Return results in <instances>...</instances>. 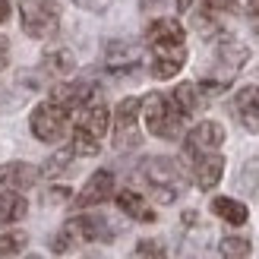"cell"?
Wrapping results in <instances>:
<instances>
[{
	"label": "cell",
	"instance_id": "27",
	"mask_svg": "<svg viewBox=\"0 0 259 259\" xmlns=\"http://www.w3.org/2000/svg\"><path fill=\"white\" fill-rule=\"evenodd\" d=\"M240 187L247 190V193H259V158H253V161L243 164V171H240Z\"/></svg>",
	"mask_w": 259,
	"mask_h": 259
},
{
	"label": "cell",
	"instance_id": "5",
	"mask_svg": "<svg viewBox=\"0 0 259 259\" xmlns=\"http://www.w3.org/2000/svg\"><path fill=\"white\" fill-rule=\"evenodd\" d=\"M139 111L142 101L139 98H123L117 111H114V146L117 149H136L142 136H139Z\"/></svg>",
	"mask_w": 259,
	"mask_h": 259
},
{
	"label": "cell",
	"instance_id": "25",
	"mask_svg": "<svg viewBox=\"0 0 259 259\" xmlns=\"http://www.w3.org/2000/svg\"><path fill=\"white\" fill-rule=\"evenodd\" d=\"M70 161H73V152H70V149H63V152H57V155H51L41 174H45V177H57V174H63V171L70 167Z\"/></svg>",
	"mask_w": 259,
	"mask_h": 259
},
{
	"label": "cell",
	"instance_id": "31",
	"mask_svg": "<svg viewBox=\"0 0 259 259\" xmlns=\"http://www.w3.org/2000/svg\"><path fill=\"white\" fill-rule=\"evenodd\" d=\"M48 199H51V202H63V199H70V190H67V187H57V190L48 193Z\"/></svg>",
	"mask_w": 259,
	"mask_h": 259
},
{
	"label": "cell",
	"instance_id": "24",
	"mask_svg": "<svg viewBox=\"0 0 259 259\" xmlns=\"http://www.w3.org/2000/svg\"><path fill=\"white\" fill-rule=\"evenodd\" d=\"M218 250H222L225 259H243L250 253V240L247 237H225L222 243H218Z\"/></svg>",
	"mask_w": 259,
	"mask_h": 259
},
{
	"label": "cell",
	"instance_id": "35",
	"mask_svg": "<svg viewBox=\"0 0 259 259\" xmlns=\"http://www.w3.org/2000/svg\"><path fill=\"white\" fill-rule=\"evenodd\" d=\"M190 4H193V0H177V10L184 13V10H190Z\"/></svg>",
	"mask_w": 259,
	"mask_h": 259
},
{
	"label": "cell",
	"instance_id": "33",
	"mask_svg": "<svg viewBox=\"0 0 259 259\" xmlns=\"http://www.w3.org/2000/svg\"><path fill=\"white\" fill-rule=\"evenodd\" d=\"M247 7H250L253 16H259V0H247Z\"/></svg>",
	"mask_w": 259,
	"mask_h": 259
},
{
	"label": "cell",
	"instance_id": "32",
	"mask_svg": "<svg viewBox=\"0 0 259 259\" xmlns=\"http://www.w3.org/2000/svg\"><path fill=\"white\" fill-rule=\"evenodd\" d=\"M10 19V0H0V22Z\"/></svg>",
	"mask_w": 259,
	"mask_h": 259
},
{
	"label": "cell",
	"instance_id": "36",
	"mask_svg": "<svg viewBox=\"0 0 259 259\" xmlns=\"http://www.w3.org/2000/svg\"><path fill=\"white\" fill-rule=\"evenodd\" d=\"M89 259H105V256H89Z\"/></svg>",
	"mask_w": 259,
	"mask_h": 259
},
{
	"label": "cell",
	"instance_id": "18",
	"mask_svg": "<svg viewBox=\"0 0 259 259\" xmlns=\"http://www.w3.org/2000/svg\"><path fill=\"white\" fill-rule=\"evenodd\" d=\"M25 212H29V202L22 199L19 190H4L0 193V225L19 222V218H25Z\"/></svg>",
	"mask_w": 259,
	"mask_h": 259
},
{
	"label": "cell",
	"instance_id": "17",
	"mask_svg": "<svg viewBox=\"0 0 259 259\" xmlns=\"http://www.w3.org/2000/svg\"><path fill=\"white\" fill-rule=\"evenodd\" d=\"M117 205H120L123 215L136 218V222H155V212L149 209V202L142 199L136 190H120L117 193Z\"/></svg>",
	"mask_w": 259,
	"mask_h": 259
},
{
	"label": "cell",
	"instance_id": "9",
	"mask_svg": "<svg viewBox=\"0 0 259 259\" xmlns=\"http://www.w3.org/2000/svg\"><path fill=\"white\" fill-rule=\"evenodd\" d=\"M187 63V48L184 45H155L152 48V76L155 79H171L174 73Z\"/></svg>",
	"mask_w": 259,
	"mask_h": 259
},
{
	"label": "cell",
	"instance_id": "13",
	"mask_svg": "<svg viewBox=\"0 0 259 259\" xmlns=\"http://www.w3.org/2000/svg\"><path fill=\"white\" fill-rule=\"evenodd\" d=\"M234 114L250 133H259V85H243L240 89L237 98H234Z\"/></svg>",
	"mask_w": 259,
	"mask_h": 259
},
{
	"label": "cell",
	"instance_id": "22",
	"mask_svg": "<svg viewBox=\"0 0 259 259\" xmlns=\"http://www.w3.org/2000/svg\"><path fill=\"white\" fill-rule=\"evenodd\" d=\"M45 70L54 73V76H67V73L76 70V57L70 54L67 48H54V51L45 54Z\"/></svg>",
	"mask_w": 259,
	"mask_h": 259
},
{
	"label": "cell",
	"instance_id": "20",
	"mask_svg": "<svg viewBox=\"0 0 259 259\" xmlns=\"http://www.w3.org/2000/svg\"><path fill=\"white\" fill-rule=\"evenodd\" d=\"M108 123H111V114H108L105 105H92V108L85 105V114H82V120H79V126L85 130V133H92L95 139H101V136L108 133Z\"/></svg>",
	"mask_w": 259,
	"mask_h": 259
},
{
	"label": "cell",
	"instance_id": "16",
	"mask_svg": "<svg viewBox=\"0 0 259 259\" xmlns=\"http://www.w3.org/2000/svg\"><path fill=\"white\" fill-rule=\"evenodd\" d=\"M171 101H174V108L184 114V117H187V114H196V111H202V108H205L202 89H199V85H193V82H180V85L174 89Z\"/></svg>",
	"mask_w": 259,
	"mask_h": 259
},
{
	"label": "cell",
	"instance_id": "2",
	"mask_svg": "<svg viewBox=\"0 0 259 259\" xmlns=\"http://www.w3.org/2000/svg\"><path fill=\"white\" fill-rule=\"evenodd\" d=\"M142 111H146V126H149L152 136H158V139H177V136H180L184 114L174 108L171 98L152 92L146 101H142Z\"/></svg>",
	"mask_w": 259,
	"mask_h": 259
},
{
	"label": "cell",
	"instance_id": "8",
	"mask_svg": "<svg viewBox=\"0 0 259 259\" xmlns=\"http://www.w3.org/2000/svg\"><path fill=\"white\" fill-rule=\"evenodd\" d=\"M222 142H225V126L215 123V120H202V123L193 126L190 136H187V155L199 158L205 152H215Z\"/></svg>",
	"mask_w": 259,
	"mask_h": 259
},
{
	"label": "cell",
	"instance_id": "30",
	"mask_svg": "<svg viewBox=\"0 0 259 259\" xmlns=\"http://www.w3.org/2000/svg\"><path fill=\"white\" fill-rule=\"evenodd\" d=\"M7 63H10V38L0 35V70H7Z\"/></svg>",
	"mask_w": 259,
	"mask_h": 259
},
{
	"label": "cell",
	"instance_id": "12",
	"mask_svg": "<svg viewBox=\"0 0 259 259\" xmlns=\"http://www.w3.org/2000/svg\"><path fill=\"white\" fill-rule=\"evenodd\" d=\"M92 95H95V85L92 82H63V85L54 89L51 101L60 105L63 111H73V108H85L89 101H92Z\"/></svg>",
	"mask_w": 259,
	"mask_h": 259
},
{
	"label": "cell",
	"instance_id": "26",
	"mask_svg": "<svg viewBox=\"0 0 259 259\" xmlns=\"http://www.w3.org/2000/svg\"><path fill=\"white\" fill-rule=\"evenodd\" d=\"M133 259H167V253L158 240H139L133 250Z\"/></svg>",
	"mask_w": 259,
	"mask_h": 259
},
{
	"label": "cell",
	"instance_id": "1",
	"mask_svg": "<svg viewBox=\"0 0 259 259\" xmlns=\"http://www.w3.org/2000/svg\"><path fill=\"white\" fill-rule=\"evenodd\" d=\"M114 237V228L105 215H76L70 218L67 225H63L54 240H51V247L57 253H70L76 250L79 243H89V240H111Z\"/></svg>",
	"mask_w": 259,
	"mask_h": 259
},
{
	"label": "cell",
	"instance_id": "23",
	"mask_svg": "<svg viewBox=\"0 0 259 259\" xmlns=\"http://www.w3.org/2000/svg\"><path fill=\"white\" fill-rule=\"evenodd\" d=\"M70 152L73 155H98V139L92 133H85L82 126H76V133H73V142H70Z\"/></svg>",
	"mask_w": 259,
	"mask_h": 259
},
{
	"label": "cell",
	"instance_id": "6",
	"mask_svg": "<svg viewBox=\"0 0 259 259\" xmlns=\"http://www.w3.org/2000/svg\"><path fill=\"white\" fill-rule=\"evenodd\" d=\"M32 133L35 139L41 142H57L63 136V130H67V111H63L60 105H54V101H45V105H38L32 111Z\"/></svg>",
	"mask_w": 259,
	"mask_h": 259
},
{
	"label": "cell",
	"instance_id": "14",
	"mask_svg": "<svg viewBox=\"0 0 259 259\" xmlns=\"http://www.w3.org/2000/svg\"><path fill=\"white\" fill-rule=\"evenodd\" d=\"M193 174H196V187L199 190H212V187H218V180L225 174V158L218 152H205V155H199Z\"/></svg>",
	"mask_w": 259,
	"mask_h": 259
},
{
	"label": "cell",
	"instance_id": "7",
	"mask_svg": "<svg viewBox=\"0 0 259 259\" xmlns=\"http://www.w3.org/2000/svg\"><path fill=\"white\" fill-rule=\"evenodd\" d=\"M139 63H142V48L133 41H111L105 48V67L114 76L133 73V70H139Z\"/></svg>",
	"mask_w": 259,
	"mask_h": 259
},
{
	"label": "cell",
	"instance_id": "15",
	"mask_svg": "<svg viewBox=\"0 0 259 259\" xmlns=\"http://www.w3.org/2000/svg\"><path fill=\"white\" fill-rule=\"evenodd\" d=\"M149 48L155 45H184V25H180L177 19H155L149 25Z\"/></svg>",
	"mask_w": 259,
	"mask_h": 259
},
{
	"label": "cell",
	"instance_id": "11",
	"mask_svg": "<svg viewBox=\"0 0 259 259\" xmlns=\"http://www.w3.org/2000/svg\"><path fill=\"white\" fill-rule=\"evenodd\" d=\"M38 171L35 164H25V161H10L0 167V190H29L38 184Z\"/></svg>",
	"mask_w": 259,
	"mask_h": 259
},
{
	"label": "cell",
	"instance_id": "28",
	"mask_svg": "<svg viewBox=\"0 0 259 259\" xmlns=\"http://www.w3.org/2000/svg\"><path fill=\"white\" fill-rule=\"evenodd\" d=\"M25 240H29V237H25L22 231L4 234V237H0V259H4V256H13L16 250H22V247H25Z\"/></svg>",
	"mask_w": 259,
	"mask_h": 259
},
{
	"label": "cell",
	"instance_id": "3",
	"mask_svg": "<svg viewBox=\"0 0 259 259\" xmlns=\"http://www.w3.org/2000/svg\"><path fill=\"white\" fill-rule=\"evenodd\" d=\"M142 177L149 180V187L158 202H174L180 193V184H184L180 164L174 158H149L142 164Z\"/></svg>",
	"mask_w": 259,
	"mask_h": 259
},
{
	"label": "cell",
	"instance_id": "10",
	"mask_svg": "<svg viewBox=\"0 0 259 259\" xmlns=\"http://www.w3.org/2000/svg\"><path fill=\"white\" fill-rule=\"evenodd\" d=\"M111 196H114V174L111 171H95L89 177V184L82 187V193L76 196V205H79V209H89V205H101Z\"/></svg>",
	"mask_w": 259,
	"mask_h": 259
},
{
	"label": "cell",
	"instance_id": "21",
	"mask_svg": "<svg viewBox=\"0 0 259 259\" xmlns=\"http://www.w3.org/2000/svg\"><path fill=\"white\" fill-rule=\"evenodd\" d=\"M247 57H250V51L243 48V45H237V41H225L222 48H218V63H225L231 76L247 63Z\"/></svg>",
	"mask_w": 259,
	"mask_h": 259
},
{
	"label": "cell",
	"instance_id": "29",
	"mask_svg": "<svg viewBox=\"0 0 259 259\" xmlns=\"http://www.w3.org/2000/svg\"><path fill=\"white\" fill-rule=\"evenodd\" d=\"M205 10L209 13H231L234 10V0H205Z\"/></svg>",
	"mask_w": 259,
	"mask_h": 259
},
{
	"label": "cell",
	"instance_id": "19",
	"mask_svg": "<svg viewBox=\"0 0 259 259\" xmlns=\"http://www.w3.org/2000/svg\"><path fill=\"white\" fill-rule=\"evenodd\" d=\"M212 212H215L218 218H225L228 225H243V222L250 218L247 205L237 202V199H231V196H215V199H212Z\"/></svg>",
	"mask_w": 259,
	"mask_h": 259
},
{
	"label": "cell",
	"instance_id": "4",
	"mask_svg": "<svg viewBox=\"0 0 259 259\" xmlns=\"http://www.w3.org/2000/svg\"><path fill=\"white\" fill-rule=\"evenodd\" d=\"M22 10V29L29 38H51L60 25L54 0H19Z\"/></svg>",
	"mask_w": 259,
	"mask_h": 259
},
{
	"label": "cell",
	"instance_id": "37",
	"mask_svg": "<svg viewBox=\"0 0 259 259\" xmlns=\"http://www.w3.org/2000/svg\"><path fill=\"white\" fill-rule=\"evenodd\" d=\"M29 259H41V256H29Z\"/></svg>",
	"mask_w": 259,
	"mask_h": 259
},
{
	"label": "cell",
	"instance_id": "34",
	"mask_svg": "<svg viewBox=\"0 0 259 259\" xmlns=\"http://www.w3.org/2000/svg\"><path fill=\"white\" fill-rule=\"evenodd\" d=\"M76 4H82V7H92V10H98V7H101L98 0H76Z\"/></svg>",
	"mask_w": 259,
	"mask_h": 259
}]
</instances>
